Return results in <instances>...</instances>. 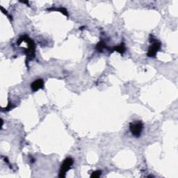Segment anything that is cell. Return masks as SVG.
Wrapping results in <instances>:
<instances>
[{
	"label": "cell",
	"mask_w": 178,
	"mask_h": 178,
	"mask_svg": "<svg viewBox=\"0 0 178 178\" xmlns=\"http://www.w3.org/2000/svg\"><path fill=\"white\" fill-rule=\"evenodd\" d=\"M101 174H102L101 171H94L93 173L91 174V175H90V177H91V178H98V177H99L100 175H101Z\"/></svg>",
	"instance_id": "8"
},
{
	"label": "cell",
	"mask_w": 178,
	"mask_h": 178,
	"mask_svg": "<svg viewBox=\"0 0 178 178\" xmlns=\"http://www.w3.org/2000/svg\"><path fill=\"white\" fill-rule=\"evenodd\" d=\"M22 41L27 42L28 46V49L25 50V53H26L27 57L29 60L34 59L35 57V44L34 42L31 39V38L27 36H23L22 37L19 38L18 41H17V44H20Z\"/></svg>",
	"instance_id": "1"
},
{
	"label": "cell",
	"mask_w": 178,
	"mask_h": 178,
	"mask_svg": "<svg viewBox=\"0 0 178 178\" xmlns=\"http://www.w3.org/2000/svg\"><path fill=\"white\" fill-rule=\"evenodd\" d=\"M112 50H113V51H116L118 52H119L120 54H121V55H123L125 52V44L121 43V44H119V45L115 46V47H113V49Z\"/></svg>",
	"instance_id": "6"
},
{
	"label": "cell",
	"mask_w": 178,
	"mask_h": 178,
	"mask_svg": "<svg viewBox=\"0 0 178 178\" xmlns=\"http://www.w3.org/2000/svg\"><path fill=\"white\" fill-rule=\"evenodd\" d=\"M13 105L12 104H9V105H8V106L6 108V111H9V110H11V109H13V106H12Z\"/></svg>",
	"instance_id": "10"
},
{
	"label": "cell",
	"mask_w": 178,
	"mask_h": 178,
	"mask_svg": "<svg viewBox=\"0 0 178 178\" xmlns=\"http://www.w3.org/2000/svg\"><path fill=\"white\" fill-rule=\"evenodd\" d=\"M55 11H59V12H61L63 13V15H66V16H68V13H67V11L65 9H64V8L63 7H60V8H58V9H55Z\"/></svg>",
	"instance_id": "9"
},
{
	"label": "cell",
	"mask_w": 178,
	"mask_h": 178,
	"mask_svg": "<svg viewBox=\"0 0 178 178\" xmlns=\"http://www.w3.org/2000/svg\"><path fill=\"white\" fill-rule=\"evenodd\" d=\"M161 44L155 40L152 42V45L149 47L147 56L149 57H154L156 55V53L161 49Z\"/></svg>",
	"instance_id": "4"
},
{
	"label": "cell",
	"mask_w": 178,
	"mask_h": 178,
	"mask_svg": "<svg viewBox=\"0 0 178 178\" xmlns=\"http://www.w3.org/2000/svg\"><path fill=\"white\" fill-rule=\"evenodd\" d=\"M129 130L134 136L139 138L141 136V133L144 130V123L142 121H139L131 122L129 124Z\"/></svg>",
	"instance_id": "2"
},
{
	"label": "cell",
	"mask_w": 178,
	"mask_h": 178,
	"mask_svg": "<svg viewBox=\"0 0 178 178\" xmlns=\"http://www.w3.org/2000/svg\"><path fill=\"white\" fill-rule=\"evenodd\" d=\"M74 164V160L73 159L70 157H67L63 161V164L61 166V168H60V172H59V177H65V174L67 171H69L71 168V166L73 165Z\"/></svg>",
	"instance_id": "3"
},
{
	"label": "cell",
	"mask_w": 178,
	"mask_h": 178,
	"mask_svg": "<svg viewBox=\"0 0 178 178\" xmlns=\"http://www.w3.org/2000/svg\"><path fill=\"white\" fill-rule=\"evenodd\" d=\"M44 86V81L42 79H38L33 82L31 84V88L33 92H36Z\"/></svg>",
	"instance_id": "5"
},
{
	"label": "cell",
	"mask_w": 178,
	"mask_h": 178,
	"mask_svg": "<svg viewBox=\"0 0 178 178\" xmlns=\"http://www.w3.org/2000/svg\"><path fill=\"white\" fill-rule=\"evenodd\" d=\"M96 49L98 52H102V51H103V50L109 49V48H108L107 46L106 45V44L104 43L103 41H100V42H98V44H97Z\"/></svg>",
	"instance_id": "7"
}]
</instances>
